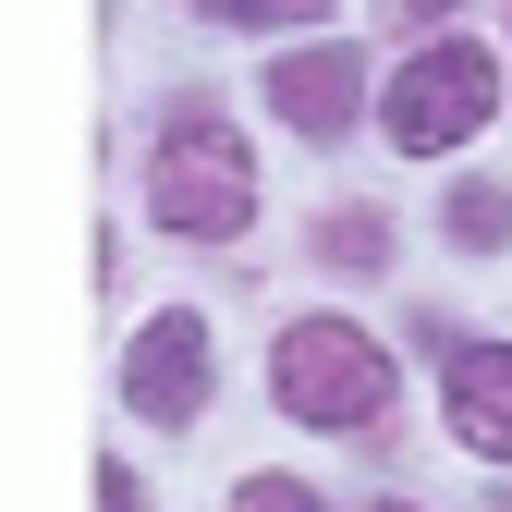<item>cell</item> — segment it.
<instances>
[{"label":"cell","instance_id":"obj_1","mask_svg":"<svg viewBox=\"0 0 512 512\" xmlns=\"http://www.w3.org/2000/svg\"><path fill=\"white\" fill-rule=\"evenodd\" d=\"M147 208L171 232H196V244H232L256 220V159L220 110H171V135H159V171H147Z\"/></svg>","mask_w":512,"mask_h":512},{"label":"cell","instance_id":"obj_2","mask_svg":"<svg viewBox=\"0 0 512 512\" xmlns=\"http://www.w3.org/2000/svg\"><path fill=\"white\" fill-rule=\"evenodd\" d=\"M269 378H281V415H305V427H378L391 415V354L354 317H305Z\"/></svg>","mask_w":512,"mask_h":512},{"label":"cell","instance_id":"obj_3","mask_svg":"<svg viewBox=\"0 0 512 512\" xmlns=\"http://www.w3.org/2000/svg\"><path fill=\"white\" fill-rule=\"evenodd\" d=\"M488 110H500V61L464 49V37L415 49L403 74H391V135H403V147H464Z\"/></svg>","mask_w":512,"mask_h":512},{"label":"cell","instance_id":"obj_4","mask_svg":"<svg viewBox=\"0 0 512 512\" xmlns=\"http://www.w3.org/2000/svg\"><path fill=\"white\" fill-rule=\"evenodd\" d=\"M122 403H135L147 427H183V415H196L208 403V317H147V330H135V354H122Z\"/></svg>","mask_w":512,"mask_h":512},{"label":"cell","instance_id":"obj_5","mask_svg":"<svg viewBox=\"0 0 512 512\" xmlns=\"http://www.w3.org/2000/svg\"><path fill=\"white\" fill-rule=\"evenodd\" d=\"M452 439L512 464V342H464L452 354Z\"/></svg>","mask_w":512,"mask_h":512},{"label":"cell","instance_id":"obj_6","mask_svg":"<svg viewBox=\"0 0 512 512\" xmlns=\"http://www.w3.org/2000/svg\"><path fill=\"white\" fill-rule=\"evenodd\" d=\"M269 98H281V122H293V135H317V147H330L342 122H354V49H293L281 74H269Z\"/></svg>","mask_w":512,"mask_h":512},{"label":"cell","instance_id":"obj_7","mask_svg":"<svg viewBox=\"0 0 512 512\" xmlns=\"http://www.w3.org/2000/svg\"><path fill=\"white\" fill-rule=\"evenodd\" d=\"M330 256H342V269H378V256H391V232H378L366 208H342V220H330Z\"/></svg>","mask_w":512,"mask_h":512},{"label":"cell","instance_id":"obj_8","mask_svg":"<svg viewBox=\"0 0 512 512\" xmlns=\"http://www.w3.org/2000/svg\"><path fill=\"white\" fill-rule=\"evenodd\" d=\"M500 220H512V196H500V183H464V196H452V232H464V244H488Z\"/></svg>","mask_w":512,"mask_h":512},{"label":"cell","instance_id":"obj_9","mask_svg":"<svg viewBox=\"0 0 512 512\" xmlns=\"http://www.w3.org/2000/svg\"><path fill=\"white\" fill-rule=\"evenodd\" d=\"M220 25H305V13H330V0H208Z\"/></svg>","mask_w":512,"mask_h":512},{"label":"cell","instance_id":"obj_10","mask_svg":"<svg viewBox=\"0 0 512 512\" xmlns=\"http://www.w3.org/2000/svg\"><path fill=\"white\" fill-rule=\"evenodd\" d=\"M232 512H317V500H305L293 476H244V488H232Z\"/></svg>","mask_w":512,"mask_h":512},{"label":"cell","instance_id":"obj_11","mask_svg":"<svg viewBox=\"0 0 512 512\" xmlns=\"http://www.w3.org/2000/svg\"><path fill=\"white\" fill-rule=\"evenodd\" d=\"M98 512H147V488L122 476V464H110V476H98Z\"/></svg>","mask_w":512,"mask_h":512},{"label":"cell","instance_id":"obj_12","mask_svg":"<svg viewBox=\"0 0 512 512\" xmlns=\"http://www.w3.org/2000/svg\"><path fill=\"white\" fill-rule=\"evenodd\" d=\"M391 13H403V25H415V13H452V0H391Z\"/></svg>","mask_w":512,"mask_h":512},{"label":"cell","instance_id":"obj_13","mask_svg":"<svg viewBox=\"0 0 512 512\" xmlns=\"http://www.w3.org/2000/svg\"><path fill=\"white\" fill-rule=\"evenodd\" d=\"M378 512H415V500H378Z\"/></svg>","mask_w":512,"mask_h":512}]
</instances>
